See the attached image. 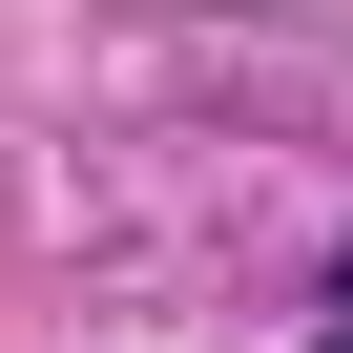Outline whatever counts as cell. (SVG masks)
Here are the masks:
<instances>
[{
  "label": "cell",
  "instance_id": "1",
  "mask_svg": "<svg viewBox=\"0 0 353 353\" xmlns=\"http://www.w3.org/2000/svg\"><path fill=\"white\" fill-rule=\"evenodd\" d=\"M332 353H353V291H332Z\"/></svg>",
  "mask_w": 353,
  "mask_h": 353
}]
</instances>
